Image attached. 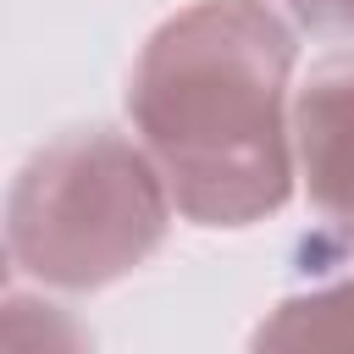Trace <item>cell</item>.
Listing matches in <instances>:
<instances>
[{
  "label": "cell",
  "mask_w": 354,
  "mask_h": 354,
  "mask_svg": "<svg viewBox=\"0 0 354 354\" xmlns=\"http://www.w3.org/2000/svg\"><path fill=\"white\" fill-rule=\"evenodd\" d=\"M299 28L277 0H188L127 72V122L171 210L210 232L271 221L299 188Z\"/></svg>",
  "instance_id": "6da1fadb"
},
{
  "label": "cell",
  "mask_w": 354,
  "mask_h": 354,
  "mask_svg": "<svg viewBox=\"0 0 354 354\" xmlns=\"http://www.w3.org/2000/svg\"><path fill=\"white\" fill-rule=\"evenodd\" d=\"M171 194L133 133L72 127L33 149L6 194L11 282L94 293L133 277L171 232Z\"/></svg>",
  "instance_id": "7a4b0ae2"
},
{
  "label": "cell",
  "mask_w": 354,
  "mask_h": 354,
  "mask_svg": "<svg viewBox=\"0 0 354 354\" xmlns=\"http://www.w3.org/2000/svg\"><path fill=\"white\" fill-rule=\"evenodd\" d=\"M293 155L310 210L354 243V50H332L299 77Z\"/></svg>",
  "instance_id": "3957f363"
},
{
  "label": "cell",
  "mask_w": 354,
  "mask_h": 354,
  "mask_svg": "<svg viewBox=\"0 0 354 354\" xmlns=\"http://www.w3.org/2000/svg\"><path fill=\"white\" fill-rule=\"evenodd\" d=\"M249 354H354V277L277 299L249 332Z\"/></svg>",
  "instance_id": "277c9868"
},
{
  "label": "cell",
  "mask_w": 354,
  "mask_h": 354,
  "mask_svg": "<svg viewBox=\"0 0 354 354\" xmlns=\"http://www.w3.org/2000/svg\"><path fill=\"white\" fill-rule=\"evenodd\" d=\"M0 332H6V354H94V337L88 326L44 299V293H28V288H6V304H0Z\"/></svg>",
  "instance_id": "5b68a950"
},
{
  "label": "cell",
  "mask_w": 354,
  "mask_h": 354,
  "mask_svg": "<svg viewBox=\"0 0 354 354\" xmlns=\"http://www.w3.org/2000/svg\"><path fill=\"white\" fill-rule=\"evenodd\" d=\"M293 28H310L321 39L354 44V0H277Z\"/></svg>",
  "instance_id": "8992f818"
}]
</instances>
